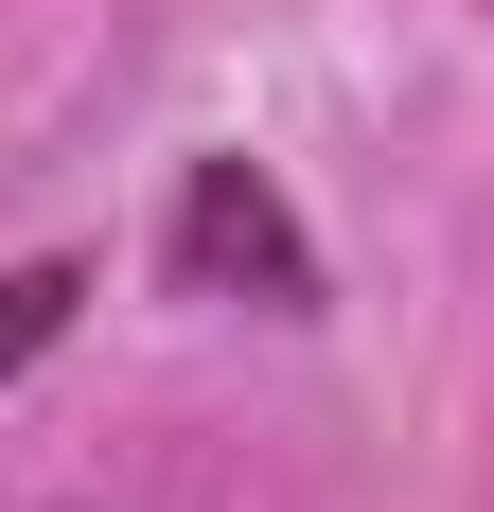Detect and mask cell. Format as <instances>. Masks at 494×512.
Wrapping results in <instances>:
<instances>
[{"label": "cell", "mask_w": 494, "mask_h": 512, "mask_svg": "<svg viewBox=\"0 0 494 512\" xmlns=\"http://www.w3.org/2000/svg\"><path fill=\"white\" fill-rule=\"evenodd\" d=\"M159 283L177 301H230V318H318V230L265 159H177V212H159Z\"/></svg>", "instance_id": "cell-1"}, {"label": "cell", "mask_w": 494, "mask_h": 512, "mask_svg": "<svg viewBox=\"0 0 494 512\" xmlns=\"http://www.w3.org/2000/svg\"><path fill=\"white\" fill-rule=\"evenodd\" d=\"M71 318H89V265H71V248H36V265H0V389H18V371H36L53 336H71Z\"/></svg>", "instance_id": "cell-2"}]
</instances>
